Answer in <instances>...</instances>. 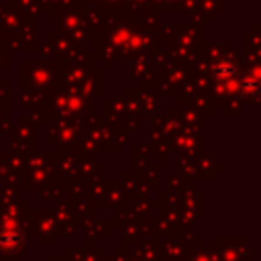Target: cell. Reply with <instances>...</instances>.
<instances>
[{
  "label": "cell",
  "instance_id": "6da1fadb",
  "mask_svg": "<svg viewBox=\"0 0 261 261\" xmlns=\"http://www.w3.org/2000/svg\"><path fill=\"white\" fill-rule=\"evenodd\" d=\"M214 75L218 77V80H232L234 75H237V67H234V63L232 61H228V59H222V61H218L216 65H214Z\"/></svg>",
  "mask_w": 261,
  "mask_h": 261
}]
</instances>
